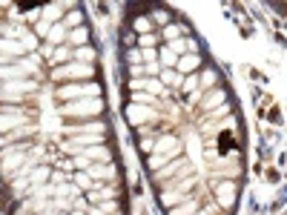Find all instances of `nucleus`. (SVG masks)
<instances>
[{"label":"nucleus","mask_w":287,"mask_h":215,"mask_svg":"<svg viewBox=\"0 0 287 215\" xmlns=\"http://www.w3.org/2000/svg\"><path fill=\"white\" fill-rule=\"evenodd\" d=\"M60 11H63V9H60V6H57V3H52V6H46V9L40 11V14H43V20H49V23H55L57 17H60Z\"/></svg>","instance_id":"412c9836"},{"label":"nucleus","mask_w":287,"mask_h":215,"mask_svg":"<svg viewBox=\"0 0 287 215\" xmlns=\"http://www.w3.org/2000/svg\"><path fill=\"white\" fill-rule=\"evenodd\" d=\"M129 75H147V72H144V66H129Z\"/></svg>","instance_id":"a19ab883"},{"label":"nucleus","mask_w":287,"mask_h":215,"mask_svg":"<svg viewBox=\"0 0 287 215\" xmlns=\"http://www.w3.org/2000/svg\"><path fill=\"white\" fill-rule=\"evenodd\" d=\"M0 52H6L9 57H20L23 52H26V43L20 40H6V37H0Z\"/></svg>","instance_id":"6e6552de"},{"label":"nucleus","mask_w":287,"mask_h":215,"mask_svg":"<svg viewBox=\"0 0 287 215\" xmlns=\"http://www.w3.org/2000/svg\"><path fill=\"white\" fill-rule=\"evenodd\" d=\"M75 57H78V60H83V63H89L92 57H95V49H89V46H80L78 52H75Z\"/></svg>","instance_id":"b1692460"},{"label":"nucleus","mask_w":287,"mask_h":215,"mask_svg":"<svg viewBox=\"0 0 287 215\" xmlns=\"http://www.w3.org/2000/svg\"><path fill=\"white\" fill-rule=\"evenodd\" d=\"M227 101V95H224V89H207V95H204V106L207 109H213V106H221V103Z\"/></svg>","instance_id":"ddd939ff"},{"label":"nucleus","mask_w":287,"mask_h":215,"mask_svg":"<svg viewBox=\"0 0 287 215\" xmlns=\"http://www.w3.org/2000/svg\"><path fill=\"white\" fill-rule=\"evenodd\" d=\"M216 83H218V75L213 72V69H207L204 75H201V86H204V89H210V86H216Z\"/></svg>","instance_id":"5701e85b"},{"label":"nucleus","mask_w":287,"mask_h":215,"mask_svg":"<svg viewBox=\"0 0 287 215\" xmlns=\"http://www.w3.org/2000/svg\"><path fill=\"white\" fill-rule=\"evenodd\" d=\"M78 78H92V66L83 60H72L66 66L52 72V80H78Z\"/></svg>","instance_id":"f257e3e1"},{"label":"nucleus","mask_w":287,"mask_h":215,"mask_svg":"<svg viewBox=\"0 0 287 215\" xmlns=\"http://www.w3.org/2000/svg\"><path fill=\"white\" fill-rule=\"evenodd\" d=\"M86 172H89L92 178H112L115 167H112V164H101V167H98V164H92V167H86Z\"/></svg>","instance_id":"f8f14e48"},{"label":"nucleus","mask_w":287,"mask_h":215,"mask_svg":"<svg viewBox=\"0 0 287 215\" xmlns=\"http://www.w3.org/2000/svg\"><path fill=\"white\" fill-rule=\"evenodd\" d=\"M66 132L69 135H75V132H106V126L103 124H80V126H66Z\"/></svg>","instance_id":"4468645a"},{"label":"nucleus","mask_w":287,"mask_h":215,"mask_svg":"<svg viewBox=\"0 0 287 215\" xmlns=\"http://www.w3.org/2000/svg\"><path fill=\"white\" fill-rule=\"evenodd\" d=\"M132 101L135 103H155V98H152V95H132Z\"/></svg>","instance_id":"72a5a7b5"},{"label":"nucleus","mask_w":287,"mask_h":215,"mask_svg":"<svg viewBox=\"0 0 287 215\" xmlns=\"http://www.w3.org/2000/svg\"><path fill=\"white\" fill-rule=\"evenodd\" d=\"M34 89V83L29 78H17V80H3L0 83V98H6V101H17L23 95H29Z\"/></svg>","instance_id":"f03ea898"},{"label":"nucleus","mask_w":287,"mask_h":215,"mask_svg":"<svg viewBox=\"0 0 287 215\" xmlns=\"http://www.w3.org/2000/svg\"><path fill=\"white\" fill-rule=\"evenodd\" d=\"M78 95H83V98H92V95H101V86H95V83H69V86H63L60 89V98H78Z\"/></svg>","instance_id":"20e7f679"},{"label":"nucleus","mask_w":287,"mask_h":215,"mask_svg":"<svg viewBox=\"0 0 287 215\" xmlns=\"http://www.w3.org/2000/svg\"><path fill=\"white\" fill-rule=\"evenodd\" d=\"M181 32H184L181 26H170V23L164 26V37H170V40H175V37H178V34H181Z\"/></svg>","instance_id":"c85d7f7f"},{"label":"nucleus","mask_w":287,"mask_h":215,"mask_svg":"<svg viewBox=\"0 0 287 215\" xmlns=\"http://www.w3.org/2000/svg\"><path fill=\"white\" fill-rule=\"evenodd\" d=\"M115 195H118V193H115L112 187H106V190H92V193H86V198L98 204V201H103V198H115Z\"/></svg>","instance_id":"f3484780"},{"label":"nucleus","mask_w":287,"mask_h":215,"mask_svg":"<svg viewBox=\"0 0 287 215\" xmlns=\"http://www.w3.org/2000/svg\"><path fill=\"white\" fill-rule=\"evenodd\" d=\"M161 83L178 86V83H181V75H178V72H172V66H164V72H161Z\"/></svg>","instance_id":"a211bd4d"},{"label":"nucleus","mask_w":287,"mask_h":215,"mask_svg":"<svg viewBox=\"0 0 287 215\" xmlns=\"http://www.w3.org/2000/svg\"><path fill=\"white\" fill-rule=\"evenodd\" d=\"M141 149H144V152H152V149H155V144H152V141H141Z\"/></svg>","instance_id":"ea45409f"},{"label":"nucleus","mask_w":287,"mask_h":215,"mask_svg":"<svg viewBox=\"0 0 287 215\" xmlns=\"http://www.w3.org/2000/svg\"><path fill=\"white\" fill-rule=\"evenodd\" d=\"M172 52H175V55H178V52H184V49H187V40H172V46H170Z\"/></svg>","instance_id":"f704fd0d"},{"label":"nucleus","mask_w":287,"mask_h":215,"mask_svg":"<svg viewBox=\"0 0 287 215\" xmlns=\"http://www.w3.org/2000/svg\"><path fill=\"white\" fill-rule=\"evenodd\" d=\"M144 89H149V92H161V83H158V80H144Z\"/></svg>","instance_id":"c9c22d12"},{"label":"nucleus","mask_w":287,"mask_h":215,"mask_svg":"<svg viewBox=\"0 0 287 215\" xmlns=\"http://www.w3.org/2000/svg\"><path fill=\"white\" fill-rule=\"evenodd\" d=\"M152 20H155V23H161V26H167V23H170V11L155 9V11H152Z\"/></svg>","instance_id":"cd10ccee"},{"label":"nucleus","mask_w":287,"mask_h":215,"mask_svg":"<svg viewBox=\"0 0 287 215\" xmlns=\"http://www.w3.org/2000/svg\"><path fill=\"white\" fill-rule=\"evenodd\" d=\"M72 55H75V52H69L66 46H60V49H55V52L49 55V63H63V60H69Z\"/></svg>","instance_id":"6ab92c4d"},{"label":"nucleus","mask_w":287,"mask_h":215,"mask_svg":"<svg viewBox=\"0 0 287 215\" xmlns=\"http://www.w3.org/2000/svg\"><path fill=\"white\" fill-rule=\"evenodd\" d=\"M138 43H141V46H155V34H141V40H138Z\"/></svg>","instance_id":"473e14b6"},{"label":"nucleus","mask_w":287,"mask_h":215,"mask_svg":"<svg viewBox=\"0 0 287 215\" xmlns=\"http://www.w3.org/2000/svg\"><path fill=\"white\" fill-rule=\"evenodd\" d=\"M72 3H75V0H63V6H72Z\"/></svg>","instance_id":"79ce46f5"},{"label":"nucleus","mask_w":287,"mask_h":215,"mask_svg":"<svg viewBox=\"0 0 287 215\" xmlns=\"http://www.w3.org/2000/svg\"><path fill=\"white\" fill-rule=\"evenodd\" d=\"M46 37H49V43H60V40H66V37H69L66 26H63V23H55V26L49 29V34H46Z\"/></svg>","instance_id":"2eb2a0df"},{"label":"nucleus","mask_w":287,"mask_h":215,"mask_svg":"<svg viewBox=\"0 0 287 215\" xmlns=\"http://www.w3.org/2000/svg\"><path fill=\"white\" fill-rule=\"evenodd\" d=\"M23 124V115H17L14 109H9V112L3 115L0 112V132H9V129H14V126Z\"/></svg>","instance_id":"1a4fd4ad"},{"label":"nucleus","mask_w":287,"mask_h":215,"mask_svg":"<svg viewBox=\"0 0 287 215\" xmlns=\"http://www.w3.org/2000/svg\"><path fill=\"white\" fill-rule=\"evenodd\" d=\"M75 181H78L80 187H92V175L89 172H80V175H75Z\"/></svg>","instance_id":"7c9ffc66"},{"label":"nucleus","mask_w":287,"mask_h":215,"mask_svg":"<svg viewBox=\"0 0 287 215\" xmlns=\"http://www.w3.org/2000/svg\"><path fill=\"white\" fill-rule=\"evenodd\" d=\"M147 118H155V112L141 109V103L132 101V106H129V121H132V124H141V121H147Z\"/></svg>","instance_id":"9b49d317"},{"label":"nucleus","mask_w":287,"mask_h":215,"mask_svg":"<svg viewBox=\"0 0 287 215\" xmlns=\"http://www.w3.org/2000/svg\"><path fill=\"white\" fill-rule=\"evenodd\" d=\"M155 152L167 155V158H175V155L181 152V144H178V138L164 135V138H158V144H155Z\"/></svg>","instance_id":"0eeeda50"},{"label":"nucleus","mask_w":287,"mask_h":215,"mask_svg":"<svg viewBox=\"0 0 287 215\" xmlns=\"http://www.w3.org/2000/svg\"><path fill=\"white\" fill-rule=\"evenodd\" d=\"M80 23H83V14H80L78 9H72L66 14V26H72V29H75V26H80Z\"/></svg>","instance_id":"393cba45"},{"label":"nucleus","mask_w":287,"mask_h":215,"mask_svg":"<svg viewBox=\"0 0 287 215\" xmlns=\"http://www.w3.org/2000/svg\"><path fill=\"white\" fill-rule=\"evenodd\" d=\"M83 152H86V158H89V161H98V158L109 161V149H106V147H86Z\"/></svg>","instance_id":"dca6fc26"},{"label":"nucleus","mask_w":287,"mask_h":215,"mask_svg":"<svg viewBox=\"0 0 287 215\" xmlns=\"http://www.w3.org/2000/svg\"><path fill=\"white\" fill-rule=\"evenodd\" d=\"M86 37H89V29H86V26H78V29L69 32V40H72V43H86Z\"/></svg>","instance_id":"aec40b11"},{"label":"nucleus","mask_w":287,"mask_h":215,"mask_svg":"<svg viewBox=\"0 0 287 215\" xmlns=\"http://www.w3.org/2000/svg\"><path fill=\"white\" fill-rule=\"evenodd\" d=\"M175 63H178V55L172 49H164L161 52V66H175Z\"/></svg>","instance_id":"4be33fe9"},{"label":"nucleus","mask_w":287,"mask_h":215,"mask_svg":"<svg viewBox=\"0 0 287 215\" xmlns=\"http://www.w3.org/2000/svg\"><path fill=\"white\" fill-rule=\"evenodd\" d=\"M0 3H6V6H9V0H0Z\"/></svg>","instance_id":"37998d69"},{"label":"nucleus","mask_w":287,"mask_h":215,"mask_svg":"<svg viewBox=\"0 0 287 215\" xmlns=\"http://www.w3.org/2000/svg\"><path fill=\"white\" fill-rule=\"evenodd\" d=\"M29 72H32V63H26V60H17L14 66H0V80L29 78Z\"/></svg>","instance_id":"39448f33"},{"label":"nucleus","mask_w":287,"mask_h":215,"mask_svg":"<svg viewBox=\"0 0 287 215\" xmlns=\"http://www.w3.org/2000/svg\"><path fill=\"white\" fill-rule=\"evenodd\" d=\"M195 86H198V78H193V75H190V78H187V80H184V83H181V89H184V92L195 89Z\"/></svg>","instance_id":"2f4dec72"},{"label":"nucleus","mask_w":287,"mask_h":215,"mask_svg":"<svg viewBox=\"0 0 287 215\" xmlns=\"http://www.w3.org/2000/svg\"><path fill=\"white\" fill-rule=\"evenodd\" d=\"M46 178H49V170H46V167H37V170L29 175V181L32 184H40V181H46Z\"/></svg>","instance_id":"a878e982"},{"label":"nucleus","mask_w":287,"mask_h":215,"mask_svg":"<svg viewBox=\"0 0 287 215\" xmlns=\"http://www.w3.org/2000/svg\"><path fill=\"white\" fill-rule=\"evenodd\" d=\"M198 63H201V57H198V55H184V57H178V63H175V66H178L181 75H190L193 69H198Z\"/></svg>","instance_id":"9d476101"},{"label":"nucleus","mask_w":287,"mask_h":215,"mask_svg":"<svg viewBox=\"0 0 287 215\" xmlns=\"http://www.w3.org/2000/svg\"><path fill=\"white\" fill-rule=\"evenodd\" d=\"M181 195H184V193H172V195H167V193H164V195H161V204H164V207H170V204H175V201H178Z\"/></svg>","instance_id":"c756f323"},{"label":"nucleus","mask_w":287,"mask_h":215,"mask_svg":"<svg viewBox=\"0 0 287 215\" xmlns=\"http://www.w3.org/2000/svg\"><path fill=\"white\" fill-rule=\"evenodd\" d=\"M149 29H152L149 17H135V32H138V34H147Z\"/></svg>","instance_id":"bb28decb"},{"label":"nucleus","mask_w":287,"mask_h":215,"mask_svg":"<svg viewBox=\"0 0 287 215\" xmlns=\"http://www.w3.org/2000/svg\"><path fill=\"white\" fill-rule=\"evenodd\" d=\"M144 72H149V75H155V72H158V63H155V60H149L147 66H144Z\"/></svg>","instance_id":"58836bf2"},{"label":"nucleus","mask_w":287,"mask_h":215,"mask_svg":"<svg viewBox=\"0 0 287 215\" xmlns=\"http://www.w3.org/2000/svg\"><path fill=\"white\" fill-rule=\"evenodd\" d=\"M193 210H195V204H181V207H175L172 213H193Z\"/></svg>","instance_id":"e433bc0d"},{"label":"nucleus","mask_w":287,"mask_h":215,"mask_svg":"<svg viewBox=\"0 0 287 215\" xmlns=\"http://www.w3.org/2000/svg\"><path fill=\"white\" fill-rule=\"evenodd\" d=\"M63 115H98L103 112V101H98V95H92V98H83V101H75V103H66Z\"/></svg>","instance_id":"7ed1b4c3"},{"label":"nucleus","mask_w":287,"mask_h":215,"mask_svg":"<svg viewBox=\"0 0 287 215\" xmlns=\"http://www.w3.org/2000/svg\"><path fill=\"white\" fill-rule=\"evenodd\" d=\"M129 60H132V63H138V60H144V55H141V52H138V49H132V52H129Z\"/></svg>","instance_id":"4c0bfd02"},{"label":"nucleus","mask_w":287,"mask_h":215,"mask_svg":"<svg viewBox=\"0 0 287 215\" xmlns=\"http://www.w3.org/2000/svg\"><path fill=\"white\" fill-rule=\"evenodd\" d=\"M218 204H221V210H230V207L236 204V181H224V184H218Z\"/></svg>","instance_id":"423d86ee"}]
</instances>
